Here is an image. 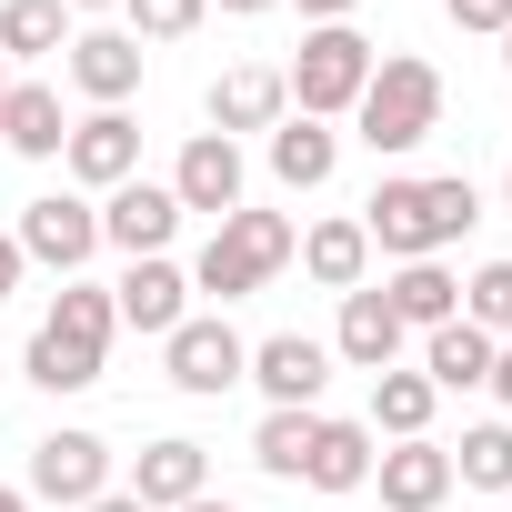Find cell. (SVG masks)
<instances>
[{"label": "cell", "mask_w": 512, "mask_h": 512, "mask_svg": "<svg viewBox=\"0 0 512 512\" xmlns=\"http://www.w3.org/2000/svg\"><path fill=\"white\" fill-rule=\"evenodd\" d=\"M472 221H482V191H472L462 171H442V181L392 171V181L362 201V241H372V251H392V262H442V251H452Z\"/></svg>", "instance_id": "obj_1"}, {"label": "cell", "mask_w": 512, "mask_h": 512, "mask_svg": "<svg viewBox=\"0 0 512 512\" xmlns=\"http://www.w3.org/2000/svg\"><path fill=\"white\" fill-rule=\"evenodd\" d=\"M352 121H362V141L372 151H422L432 131H442V71L422 61V51H382L372 61V81H362V101H352Z\"/></svg>", "instance_id": "obj_2"}, {"label": "cell", "mask_w": 512, "mask_h": 512, "mask_svg": "<svg viewBox=\"0 0 512 512\" xmlns=\"http://www.w3.org/2000/svg\"><path fill=\"white\" fill-rule=\"evenodd\" d=\"M292 251H302V231H292L282 211H251V201H241V211L211 231V251L191 262V292H211V302H251V292L292 262Z\"/></svg>", "instance_id": "obj_3"}, {"label": "cell", "mask_w": 512, "mask_h": 512, "mask_svg": "<svg viewBox=\"0 0 512 512\" xmlns=\"http://www.w3.org/2000/svg\"><path fill=\"white\" fill-rule=\"evenodd\" d=\"M372 41L352 31V21H332V31H302V51H292V71H282V91L302 101V121H342L352 101H362V81H372Z\"/></svg>", "instance_id": "obj_4"}, {"label": "cell", "mask_w": 512, "mask_h": 512, "mask_svg": "<svg viewBox=\"0 0 512 512\" xmlns=\"http://www.w3.org/2000/svg\"><path fill=\"white\" fill-rule=\"evenodd\" d=\"M21 492H31V502H71V512H91V502L111 492V442H101V432H41Z\"/></svg>", "instance_id": "obj_5"}, {"label": "cell", "mask_w": 512, "mask_h": 512, "mask_svg": "<svg viewBox=\"0 0 512 512\" xmlns=\"http://www.w3.org/2000/svg\"><path fill=\"white\" fill-rule=\"evenodd\" d=\"M21 262H51L61 282L91 262V251H101V201H81V191H41L31 211H21Z\"/></svg>", "instance_id": "obj_6"}, {"label": "cell", "mask_w": 512, "mask_h": 512, "mask_svg": "<svg viewBox=\"0 0 512 512\" xmlns=\"http://www.w3.org/2000/svg\"><path fill=\"white\" fill-rule=\"evenodd\" d=\"M161 362H171V382H181L191 402H221V392L251 372V342H241V332L211 312V322H181V332L161 342Z\"/></svg>", "instance_id": "obj_7"}, {"label": "cell", "mask_w": 512, "mask_h": 512, "mask_svg": "<svg viewBox=\"0 0 512 512\" xmlns=\"http://www.w3.org/2000/svg\"><path fill=\"white\" fill-rule=\"evenodd\" d=\"M241 382H262L272 412H312L322 382H332V342H312V332H272V342H251V372H241Z\"/></svg>", "instance_id": "obj_8"}, {"label": "cell", "mask_w": 512, "mask_h": 512, "mask_svg": "<svg viewBox=\"0 0 512 512\" xmlns=\"http://www.w3.org/2000/svg\"><path fill=\"white\" fill-rule=\"evenodd\" d=\"M111 312H121L131 332L171 342V332L191 322V272H181V262H161V251H151V262H131V272L111 282Z\"/></svg>", "instance_id": "obj_9"}, {"label": "cell", "mask_w": 512, "mask_h": 512, "mask_svg": "<svg viewBox=\"0 0 512 512\" xmlns=\"http://www.w3.org/2000/svg\"><path fill=\"white\" fill-rule=\"evenodd\" d=\"M61 171H71L81 191H121V181L141 171V131H131V111H91V121H71Z\"/></svg>", "instance_id": "obj_10"}, {"label": "cell", "mask_w": 512, "mask_h": 512, "mask_svg": "<svg viewBox=\"0 0 512 512\" xmlns=\"http://www.w3.org/2000/svg\"><path fill=\"white\" fill-rule=\"evenodd\" d=\"M171 201H181V211H211V221H231V211H241V141H221V131H191V141H181V161H171Z\"/></svg>", "instance_id": "obj_11"}, {"label": "cell", "mask_w": 512, "mask_h": 512, "mask_svg": "<svg viewBox=\"0 0 512 512\" xmlns=\"http://www.w3.org/2000/svg\"><path fill=\"white\" fill-rule=\"evenodd\" d=\"M171 231H181V201H171V181H121L111 201H101V241H121L131 262H151V251H171Z\"/></svg>", "instance_id": "obj_12"}, {"label": "cell", "mask_w": 512, "mask_h": 512, "mask_svg": "<svg viewBox=\"0 0 512 512\" xmlns=\"http://www.w3.org/2000/svg\"><path fill=\"white\" fill-rule=\"evenodd\" d=\"M141 41L131 31H71V91L81 101H101V111H121L131 91H141Z\"/></svg>", "instance_id": "obj_13"}, {"label": "cell", "mask_w": 512, "mask_h": 512, "mask_svg": "<svg viewBox=\"0 0 512 512\" xmlns=\"http://www.w3.org/2000/svg\"><path fill=\"white\" fill-rule=\"evenodd\" d=\"M372 482H382V502L392 512H442V492H452V452L422 432V442H392V452H372Z\"/></svg>", "instance_id": "obj_14"}, {"label": "cell", "mask_w": 512, "mask_h": 512, "mask_svg": "<svg viewBox=\"0 0 512 512\" xmlns=\"http://www.w3.org/2000/svg\"><path fill=\"white\" fill-rule=\"evenodd\" d=\"M201 492H211V452L181 442V432L131 462V502H151V512H181V502H201Z\"/></svg>", "instance_id": "obj_15"}, {"label": "cell", "mask_w": 512, "mask_h": 512, "mask_svg": "<svg viewBox=\"0 0 512 512\" xmlns=\"http://www.w3.org/2000/svg\"><path fill=\"white\" fill-rule=\"evenodd\" d=\"M272 121H292V91H282V71H221L211 81V131L221 141H241V131H272Z\"/></svg>", "instance_id": "obj_16"}, {"label": "cell", "mask_w": 512, "mask_h": 512, "mask_svg": "<svg viewBox=\"0 0 512 512\" xmlns=\"http://www.w3.org/2000/svg\"><path fill=\"white\" fill-rule=\"evenodd\" d=\"M412 332L392 322V302L362 282V292H342V332H332V362H352V372H392V352H402Z\"/></svg>", "instance_id": "obj_17"}, {"label": "cell", "mask_w": 512, "mask_h": 512, "mask_svg": "<svg viewBox=\"0 0 512 512\" xmlns=\"http://www.w3.org/2000/svg\"><path fill=\"white\" fill-rule=\"evenodd\" d=\"M0 141H11L21 161H61V141H71L61 91L51 81H11V101H0Z\"/></svg>", "instance_id": "obj_18"}, {"label": "cell", "mask_w": 512, "mask_h": 512, "mask_svg": "<svg viewBox=\"0 0 512 512\" xmlns=\"http://www.w3.org/2000/svg\"><path fill=\"white\" fill-rule=\"evenodd\" d=\"M422 382H432V392H482V382H492V332H472L462 312H452L442 332H422Z\"/></svg>", "instance_id": "obj_19"}, {"label": "cell", "mask_w": 512, "mask_h": 512, "mask_svg": "<svg viewBox=\"0 0 512 512\" xmlns=\"http://www.w3.org/2000/svg\"><path fill=\"white\" fill-rule=\"evenodd\" d=\"M332 161H342V141H332V121H272V181L282 191H322L332 181Z\"/></svg>", "instance_id": "obj_20"}, {"label": "cell", "mask_w": 512, "mask_h": 512, "mask_svg": "<svg viewBox=\"0 0 512 512\" xmlns=\"http://www.w3.org/2000/svg\"><path fill=\"white\" fill-rule=\"evenodd\" d=\"M382 302H392V322H402V332H442V322L462 312V282H452L442 262H402V272L382 282Z\"/></svg>", "instance_id": "obj_21"}, {"label": "cell", "mask_w": 512, "mask_h": 512, "mask_svg": "<svg viewBox=\"0 0 512 512\" xmlns=\"http://www.w3.org/2000/svg\"><path fill=\"white\" fill-rule=\"evenodd\" d=\"M292 262H302L322 292H362V272H372V241H362V221H312Z\"/></svg>", "instance_id": "obj_22"}, {"label": "cell", "mask_w": 512, "mask_h": 512, "mask_svg": "<svg viewBox=\"0 0 512 512\" xmlns=\"http://www.w3.org/2000/svg\"><path fill=\"white\" fill-rule=\"evenodd\" d=\"M302 482H312V492H362V482H372V422H322Z\"/></svg>", "instance_id": "obj_23"}, {"label": "cell", "mask_w": 512, "mask_h": 512, "mask_svg": "<svg viewBox=\"0 0 512 512\" xmlns=\"http://www.w3.org/2000/svg\"><path fill=\"white\" fill-rule=\"evenodd\" d=\"M432 402H442V392H432L422 372H372V442H382V432H392V442H422V432H432Z\"/></svg>", "instance_id": "obj_24"}, {"label": "cell", "mask_w": 512, "mask_h": 512, "mask_svg": "<svg viewBox=\"0 0 512 512\" xmlns=\"http://www.w3.org/2000/svg\"><path fill=\"white\" fill-rule=\"evenodd\" d=\"M51 342H81V352H111V332H121V312H111V292L101 282H61V302H51V322H41Z\"/></svg>", "instance_id": "obj_25"}, {"label": "cell", "mask_w": 512, "mask_h": 512, "mask_svg": "<svg viewBox=\"0 0 512 512\" xmlns=\"http://www.w3.org/2000/svg\"><path fill=\"white\" fill-rule=\"evenodd\" d=\"M51 51H71V11L61 0H11L0 11V61H51Z\"/></svg>", "instance_id": "obj_26"}, {"label": "cell", "mask_w": 512, "mask_h": 512, "mask_svg": "<svg viewBox=\"0 0 512 512\" xmlns=\"http://www.w3.org/2000/svg\"><path fill=\"white\" fill-rule=\"evenodd\" d=\"M312 442H322V412H262V432H251V462H262L272 482H302Z\"/></svg>", "instance_id": "obj_27"}, {"label": "cell", "mask_w": 512, "mask_h": 512, "mask_svg": "<svg viewBox=\"0 0 512 512\" xmlns=\"http://www.w3.org/2000/svg\"><path fill=\"white\" fill-rule=\"evenodd\" d=\"M452 482H472V492H512V422H472L462 452H452Z\"/></svg>", "instance_id": "obj_28"}, {"label": "cell", "mask_w": 512, "mask_h": 512, "mask_svg": "<svg viewBox=\"0 0 512 512\" xmlns=\"http://www.w3.org/2000/svg\"><path fill=\"white\" fill-rule=\"evenodd\" d=\"M41 392H91L101 382V352H81V342H51V332H31V362H21Z\"/></svg>", "instance_id": "obj_29"}, {"label": "cell", "mask_w": 512, "mask_h": 512, "mask_svg": "<svg viewBox=\"0 0 512 512\" xmlns=\"http://www.w3.org/2000/svg\"><path fill=\"white\" fill-rule=\"evenodd\" d=\"M462 322L492 332V342H512V262H482V272L462 282Z\"/></svg>", "instance_id": "obj_30"}, {"label": "cell", "mask_w": 512, "mask_h": 512, "mask_svg": "<svg viewBox=\"0 0 512 512\" xmlns=\"http://www.w3.org/2000/svg\"><path fill=\"white\" fill-rule=\"evenodd\" d=\"M121 11H131V41H191L211 0H121Z\"/></svg>", "instance_id": "obj_31"}, {"label": "cell", "mask_w": 512, "mask_h": 512, "mask_svg": "<svg viewBox=\"0 0 512 512\" xmlns=\"http://www.w3.org/2000/svg\"><path fill=\"white\" fill-rule=\"evenodd\" d=\"M462 31H512V0H442Z\"/></svg>", "instance_id": "obj_32"}, {"label": "cell", "mask_w": 512, "mask_h": 512, "mask_svg": "<svg viewBox=\"0 0 512 512\" xmlns=\"http://www.w3.org/2000/svg\"><path fill=\"white\" fill-rule=\"evenodd\" d=\"M482 392H492V402L512 412V342H492V382H482Z\"/></svg>", "instance_id": "obj_33"}, {"label": "cell", "mask_w": 512, "mask_h": 512, "mask_svg": "<svg viewBox=\"0 0 512 512\" xmlns=\"http://www.w3.org/2000/svg\"><path fill=\"white\" fill-rule=\"evenodd\" d=\"M352 11H362V0H302V21H312V31H332V21H352Z\"/></svg>", "instance_id": "obj_34"}, {"label": "cell", "mask_w": 512, "mask_h": 512, "mask_svg": "<svg viewBox=\"0 0 512 512\" xmlns=\"http://www.w3.org/2000/svg\"><path fill=\"white\" fill-rule=\"evenodd\" d=\"M11 292H21V241L0 231V302H11Z\"/></svg>", "instance_id": "obj_35"}, {"label": "cell", "mask_w": 512, "mask_h": 512, "mask_svg": "<svg viewBox=\"0 0 512 512\" xmlns=\"http://www.w3.org/2000/svg\"><path fill=\"white\" fill-rule=\"evenodd\" d=\"M211 11H231V21H262V11H282V0H211Z\"/></svg>", "instance_id": "obj_36"}, {"label": "cell", "mask_w": 512, "mask_h": 512, "mask_svg": "<svg viewBox=\"0 0 512 512\" xmlns=\"http://www.w3.org/2000/svg\"><path fill=\"white\" fill-rule=\"evenodd\" d=\"M91 512H151V502H131V492H101V502H91Z\"/></svg>", "instance_id": "obj_37"}, {"label": "cell", "mask_w": 512, "mask_h": 512, "mask_svg": "<svg viewBox=\"0 0 512 512\" xmlns=\"http://www.w3.org/2000/svg\"><path fill=\"white\" fill-rule=\"evenodd\" d=\"M0 512H31V492H21V482H0Z\"/></svg>", "instance_id": "obj_38"}, {"label": "cell", "mask_w": 512, "mask_h": 512, "mask_svg": "<svg viewBox=\"0 0 512 512\" xmlns=\"http://www.w3.org/2000/svg\"><path fill=\"white\" fill-rule=\"evenodd\" d=\"M181 512H241V502H221V492H201V502H181Z\"/></svg>", "instance_id": "obj_39"}, {"label": "cell", "mask_w": 512, "mask_h": 512, "mask_svg": "<svg viewBox=\"0 0 512 512\" xmlns=\"http://www.w3.org/2000/svg\"><path fill=\"white\" fill-rule=\"evenodd\" d=\"M61 11H111V0H61Z\"/></svg>", "instance_id": "obj_40"}, {"label": "cell", "mask_w": 512, "mask_h": 512, "mask_svg": "<svg viewBox=\"0 0 512 512\" xmlns=\"http://www.w3.org/2000/svg\"><path fill=\"white\" fill-rule=\"evenodd\" d=\"M0 101H11V61H0Z\"/></svg>", "instance_id": "obj_41"}, {"label": "cell", "mask_w": 512, "mask_h": 512, "mask_svg": "<svg viewBox=\"0 0 512 512\" xmlns=\"http://www.w3.org/2000/svg\"><path fill=\"white\" fill-rule=\"evenodd\" d=\"M502 71H512V31H502Z\"/></svg>", "instance_id": "obj_42"}, {"label": "cell", "mask_w": 512, "mask_h": 512, "mask_svg": "<svg viewBox=\"0 0 512 512\" xmlns=\"http://www.w3.org/2000/svg\"><path fill=\"white\" fill-rule=\"evenodd\" d=\"M502 201H512V171H502Z\"/></svg>", "instance_id": "obj_43"}]
</instances>
